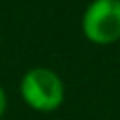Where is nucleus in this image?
Returning a JSON list of instances; mask_svg holds the SVG:
<instances>
[{
  "label": "nucleus",
  "instance_id": "2",
  "mask_svg": "<svg viewBox=\"0 0 120 120\" xmlns=\"http://www.w3.org/2000/svg\"><path fill=\"white\" fill-rule=\"evenodd\" d=\"M81 32L94 45L120 39V0H92L81 17Z\"/></svg>",
  "mask_w": 120,
  "mask_h": 120
},
{
  "label": "nucleus",
  "instance_id": "1",
  "mask_svg": "<svg viewBox=\"0 0 120 120\" xmlns=\"http://www.w3.org/2000/svg\"><path fill=\"white\" fill-rule=\"evenodd\" d=\"M19 92L22 101L38 112H52L60 109L66 99V86L62 77L45 66L26 69L21 77Z\"/></svg>",
  "mask_w": 120,
  "mask_h": 120
},
{
  "label": "nucleus",
  "instance_id": "3",
  "mask_svg": "<svg viewBox=\"0 0 120 120\" xmlns=\"http://www.w3.org/2000/svg\"><path fill=\"white\" fill-rule=\"evenodd\" d=\"M6 107H8V96H6V90L0 86V120L6 112Z\"/></svg>",
  "mask_w": 120,
  "mask_h": 120
}]
</instances>
